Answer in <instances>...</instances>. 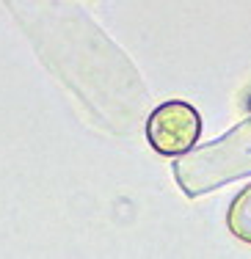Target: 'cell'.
Returning a JSON list of instances; mask_svg holds the SVG:
<instances>
[{
  "instance_id": "obj_1",
  "label": "cell",
  "mask_w": 251,
  "mask_h": 259,
  "mask_svg": "<svg viewBox=\"0 0 251 259\" xmlns=\"http://www.w3.org/2000/svg\"><path fill=\"white\" fill-rule=\"evenodd\" d=\"M201 130L199 113L188 102H166L149 116L146 121V138L152 149L160 155H182L196 144Z\"/></svg>"
},
{
  "instance_id": "obj_2",
  "label": "cell",
  "mask_w": 251,
  "mask_h": 259,
  "mask_svg": "<svg viewBox=\"0 0 251 259\" xmlns=\"http://www.w3.org/2000/svg\"><path fill=\"white\" fill-rule=\"evenodd\" d=\"M229 226L235 234L246 237L251 243V190L240 196V201L232 204V212H229Z\"/></svg>"
}]
</instances>
